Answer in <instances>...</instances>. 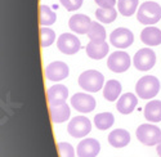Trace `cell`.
<instances>
[{
    "label": "cell",
    "instance_id": "obj_1",
    "mask_svg": "<svg viewBox=\"0 0 161 157\" xmlns=\"http://www.w3.org/2000/svg\"><path fill=\"white\" fill-rule=\"evenodd\" d=\"M160 91V81L156 76L146 75L136 84V93L142 99H152Z\"/></svg>",
    "mask_w": 161,
    "mask_h": 157
},
{
    "label": "cell",
    "instance_id": "obj_2",
    "mask_svg": "<svg viewBox=\"0 0 161 157\" xmlns=\"http://www.w3.org/2000/svg\"><path fill=\"white\" fill-rule=\"evenodd\" d=\"M137 19L147 26L157 23L161 19V7L156 2H144L137 10Z\"/></svg>",
    "mask_w": 161,
    "mask_h": 157
},
{
    "label": "cell",
    "instance_id": "obj_3",
    "mask_svg": "<svg viewBox=\"0 0 161 157\" xmlns=\"http://www.w3.org/2000/svg\"><path fill=\"white\" fill-rule=\"evenodd\" d=\"M104 77L99 71L88 70L79 76V85L89 93H97L103 88Z\"/></svg>",
    "mask_w": 161,
    "mask_h": 157
},
{
    "label": "cell",
    "instance_id": "obj_4",
    "mask_svg": "<svg viewBox=\"0 0 161 157\" xmlns=\"http://www.w3.org/2000/svg\"><path fill=\"white\" fill-rule=\"evenodd\" d=\"M137 139L144 146H157L161 142V129L156 125L142 124L136 130Z\"/></svg>",
    "mask_w": 161,
    "mask_h": 157
},
{
    "label": "cell",
    "instance_id": "obj_5",
    "mask_svg": "<svg viewBox=\"0 0 161 157\" xmlns=\"http://www.w3.org/2000/svg\"><path fill=\"white\" fill-rule=\"evenodd\" d=\"M92 130V122L85 116H76L69 122L67 132L74 138H84Z\"/></svg>",
    "mask_w": 161,
    "mask_h": 157
},
{
    "label": "cell",
    "instance_id": "obj_6",
    "mask_svg": "<svg viewBox=\"0 0 161 157\" xmlns=\"http://www.w3.org/2000/svg\"><path fill=\"white\" fill-rule=\"evenodd\" d=\"M133 63L137 70L139 71H148L151 70L155 63H156V54L155 51L151 50L150 48H142L139 49L136 56H134Z\"/></svg>",
    "mask_w": 161,
    "mask_h": 157
},
{
    "label": "cell",
    "instance_id": "obj_7",
    "mask_svg": "<svg viewBox=\"0 0 161 157\" xmlns=\"http://www.w3.org/2000/svg\"><path fill=\"white\" fill-rule=\"evenodd\" d=\"M130 64H131V61H130L129 54L125 53V51H120V50L115 51V53H111L108 57V61H107L108 70L116 73L125 72L126 70H129Z\"/></svg>",
    "mask_w": 161,
    "mask_h": 157
},
{
    "label": "cell",
    "instance_id": "obj_8",
    "mask_svg": "<svg viewBox=\"0 0 161 157\" xmlns=\"http://www.w3.org/2000/svg\"><path fill=\"white\" fill-rule=\"evenodd\" d=\"M57 46L61 50V53L71 56L81 49V43L74 34H62L57 40Z\"/></svg>",
    "mask_w": 161,
    "mask_h": 157
},
{
    "label": "cell",
    "instance_id": "obj_9",
    "mask_svg": "<svg viewBox=\"0 0 161 157\" xmlns=\"http://www.w3.org/2000/svg\"><path fill=\"white\" fill-rule=\"evenodd\" d=\"M134 41V35L129 29L125 27H119L114 30L110 35V43L119 49H125L129 48Z\"/></svg>",
    "mask_w": 161,
    "mask_h": 157
},
{
    "label": "cell",
    "instance_id": "obj_10",
    "mask_svg": "<svg viewBox=\"0 0 161 157\" xmlns=\"http://www.w3.org/2000/svg\"><path fill=\"white\" fill-rule=\"evenodd\" d=\"M96 99L86 93H76L71 98V106L81 113H89L96 108Z\"/></svg>",
    "mask_w": 161,
    "mask_h": 157
},
{
    "label": "cell",
    "instance_id": "obj_11",
    "mask_svg": "<svg viewBox=\"0 0 161 157\" xmlns=\"http://www.w3.org/2000/svg\"><path fill=\"white\" fill-rule=\"evenodd\" d=\"M70 75L69 66L61 61H56L49 63L45 68V76L50 81H62Z\"/></svg>",
    "mask_w": 161,
    "mask_h": 157
},
{
    "label": "cell",
    "instance_id": "obj_12",
    "mask_svg": "<svg viewBox=\"0 0 161 157\" xmlns=\"http://www.w3.org/2000/svg\"><path fill=\"white\" fill-rule=\"evenodd\" d=\"M101 151L99 142L94 138H85L77 144V157H97Z\"/></svg>",
    "mask_w": 161,
    "mask_h": 157
},
{
    "label": "cell",
    "instance_id": "obj_13",
    "mask_svg": "<svg viewBox=\"0 0 161 157\" xmlns=\"http://www.w3.org/2000/svg\"><path fill=\"white\" fill-rule=\"evenodd\" d=\"M47 97H48L49 106H56V104L66 103V99L69 97V89L62 84H56L48 89Z\"/></svg>",
    "mask_w": 161,
    "mask_h": 157
},
{
    "label": "cell",
    "instance_id": "obj_14",
    "mask_svg": "<svg viewBox=\"0 0 161 157\" xmlns=\"http://www.w3.org/2000/svg\"><path fill=\"white\" fill-rule=\"evenodd\" d=\"M49 115L50 120L54 124H61L70 119L71 110L67 103H61L56 104V106H49Z\"/></svg>",
    "mask_w": 161,
    "mask_h": 157
},
{
    "label": "cell",
    "instance_id": "obj_15",
    "mask_svg": "<svg viewBox=\"0 0 161 157\" xmlns=\"http://www.w3.org/2000/svg\"><path fill=\"white\" fill-rule=\"evenodd\" d=\"M138 104V98L137 95H134L131 93H125L119 98L117 103H116V108L120 113L123 115H129L136 110Z\"/></svg>",
    "mask_w": 161,
    "mask_h": 157
},
{
    "label": "cell",
    "instance_id": "obj_16",
    "mask_svg": "<svg viewBox=\"0 0 161 157\" xmlns=\"http://www.w3.org/2000/svg\"><path fill=\"white\" fill-rule=\"evenodd\" d=\"M108 43L106 41H90L86 45V54L92 59H102L108 54Z\"/></svg>",
    "mask_w": 161,
    "mask_h": 157
},
{
    "label": "cell",
    "instance_id": "obj_17",
    "mask_svg": "<svg viewBox=\"0 0 161 157\" xmlns=\"http://www.w3.org/2000/svg\"><path fill=\"white\" fill-rule=\"evenodd\" d=\"M130 134L125 129H115L108 134V143L114 148H123L129 144Z\"/></svg>",
    "mask_w": 161,
    "mask_h": 157
},
{
    "label": "cell",
    "instance_id": "obj_18",
    "mask_svg": "<svg viewBox=\"0 0 161 157\" xmlns=\"http://www.w3.org/2000/svg\"><path fill=\"white\" fill-rule=\"evenodd\" d=\"M90 23H92L90 18L85 14H74L69 21V26L71 31L76 34H86Z\"/></svg>",
    "mask_w": 161,
    "mask_h": 157
},
{
    "label": "cell",
    "instance_id": "obj_19",
    "mask_svg": "<svg viewBox=\"0 0 161 157\" xmlns=\"http://www.w3.org/2000/svg\"><path fill=\"white\" fill-rule=\"evenodd\" d=\"M141 40L148 46H156L161 44V30L155 26H148L141 32Z\"/></svg>",
    "mask_w": 161,
    "mask_h": 157
},
{
    "label": "cell",
    "instance_id": "obj_20",
    "mask_svg": "<svg viewBox=\"0 0 161 157\" xmlns=\"http://www.w3.org/2000/svg\"><path fill=\"white\" fill-rule=\"evenodd\" d=\"M144 117L150 122L161 121V100H150L144 107Z\"/></svg>",
    "mask_w": 161,
    "mask_h": 157
},
{
    "label": "cell",
    "instance_id": "obj_21",
    "mask_svg": "<svg viewBox=\"0 0 161 157\" xmlns=\"http://www.w3.org/2000/svg\"><path fill=\"white\" fill-rule=\"evenodd\" d=\"M121 84H120L117 80H108L104 86H103V97L108 100V102H115L117 100L121 94Z\"/></svg>",
    "mask_w": 161,
    "mask_h": 157
},
{
    "label": "cell",
    "instance_id": "obj_22",
    "mask_svg": "<svg viewBox=\"0 0 161 157\" xmlns=\"http://www.w3.org/2000/svg\"><path fill=\"white\" fill-rule=\"evenodd\" d=\"M57 16L56 12L48 5H40L39 7V23L42 27H48L56 22Z\"/></svg>",
    "mask_w": 161,
    "mask_h": 157
},
{
    "label": "cell",
    "instance_id": "obj_23",
    "mask_svg": "<svg viewBox=\"0 0 161 157\" xmlns=\"http://www.w3.org/2000/svg\"><path fill=\"white\" fill-rule=\"evenodd\" d=\"M86 34H88V37L90 39V41H104L107 36L103 26L98 22H93V21L89 26V30Z\"/></svg>",
    "mask_w": 161,
    "mask_h": 157
},
{
    "label": "cell",
    "instance_id": "obj_24",
    "mask_svg": "<svg viewBox=\"0 0 161 157\" xmlns=\"http://www.w3.org/2000/svg\"><path fill=\"white\" fill-rule=\"evenodd\" d=\"M115 122V117L111 112H102L94 116V125L99 130L110 129Z\"/></svg>",
    "mask_w": 161,
    "mask_h": 157
},
{
    "label": "cell",
    "instance_id": "obj_25",
    "mask_svg": "<svg viewBox=\"0 0 161 157\" xmlns=\"http://www.w3.org/2000/svg\"><path fill=\"white\" fill-rule=\"evenodd\" d=\"M138 0H117V10L124 17H130L137 12Z\"/></svg>",
    "mask_w": 161,
    "mask_h": 157
},
{
    "label": "cell",
    "instance_id": "obj_26",
    "mask_svg": "<svg viewBox=\"0 0 161 157\" xmlns=\"http://www.w3.org/2000/svg\"><path fill=\"white\" fill-rule=\"evenodd\" d=\"M96 17L102 23H112L117 17V10L115 8H98Z\"/></svg>",
    "mask_w": 161,
    "mask_h": 157
},
{
    "label": "cell",
    "instance_id": "obj_27",
    "mask_svg": "<svg viewBox=\"0 0 161 157\" xmlns=\"http://www.w3.org/2000/svg\"><path fill=\"white\" fill-rule=\"evenodd\" d=\"M56 40V32L49 27H40V45L43 48L50 46Z\"/></svg>",
    "mask_w": 161,
    "mask_h": 157
},
{
    "label": "cell",
    "instance_id": "obj_28",
    "mask_svg": "<svg viewBox=\"0 0 161 157\" xmlns=\"http://www.w3.org/2000/svg\"><path fill=\"white\" fill-rule=\"evenodd\" d=\"M58 152L59 157H75V149L70 143L61 142L58 143Z\"/></svg>",
    "mask_w": 161,
    "mask_h": 157
},
{
    "label": "cell",
    "instance_id": "obj_29",
    "mask_svg": "<svg viewBox=\"0 0 161 157\" xmlns=\"http://www.w3.org/2000/svg\"><path fill=\"white\" fill-rule=\"evenodd\" d=\"M59 2L69 12H75L83 5V0H59Z\"/></svg>",
    "mask_w": 161,
    "mask_h": 157
},
{
    "label": "cell",
    "instance_id": "obj_30",
    "mask_svg": "<svg viewBox=\"0 0 161 157\" xmlns=\"http://www.w3.org/2000/svg\"><path fill=\"white\" fill-rule=\"evenodd\" d=\"M99 8H114L117 4V0H94Z\"/></svg>",
    "mask_w": 161,
    "mask_h": 157
},
{
    "label": "cell",
    "instance_id": "obj_31",
    "mask_svg": "<svg viewBox=\"0 0 161 157\" xmlns=\"http://www.w3.org/2000/svg\"><path fill=\"white\" fill-rule=\"evenodd\" d=\"M156 151H157V154L161 157V142L158 143V144L156 146Z\"/></svg>",
    "mask_w": 161,
    "mask_h": 157
}]
</instances>
